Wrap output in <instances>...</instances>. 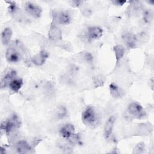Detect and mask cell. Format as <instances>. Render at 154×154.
Wrapping results in <instances>:
<instances>
[{
	"label": "cell",
	"mask_w": 154,
	"mask_h": 154,
	"mask_svg": "<svg viewBox=\"0 0 154 154\" xmlns=\"http://www.w3.org/2000/svg\"><path fill=\"white\" fill-rule=\"evenodd\" d=\"M5 58L7 61L10 63H15L23 58L25 63L29 66L31 58H29L28 50L25 46L18 40L11 42L5 52Z\"/></svg>",
	"instance_id": "6da1fadb"
},
{
	"label": "cell",
	"mask_w": 154,
	"mask_h": 154,
	"mask_svg": "<svg viewBox=\"0 0 154 154\" xmlns=\"http://www.w3.org/2000/svg\"><path fill=\"white\" fill-rule=\"evenodd\" d=\"M81 119L86 126L96 127L100 123V117L96 110L91 106H87L82 111Z\"/></svg>",
	"instance_id": "7a4b0ae2"
},
{
	"label": "cell",
	"mask_w": 154,
	"mask_h": 154,
	"mask_svg": "<svg viewBox=\"0 0 154 154\" xmlns=\"http://www.w3.org/2000/svg\"><path fill=\"white\" fill-rule=\"evenodd\" d=\"M20 121L16 114H13L8 119L2 122L1 129L4 131L7 135H10V133L17 129L20 126Z\"/></svg>",
	"instance_id": "3957f363"
},
{
	"label": "cell",
	"mask_w": 154,
	"mask_h": 154,
	"mask_svg": "<svg viewBox=\"0 0 154 154\" xmlns=\"http://www.w3.org/2000/svg\"><path fill=\"white\" fill-rule=\"evenodd\" d=\"M128 112L131 116L138 119H144L146 116V112L144 109L138 102H132L129 104Z\"/></svg>",
	"instance_id": "277c9868"
},
{
	"label": "cell",
	"mask_w": 154,
	"mask_h": 154,
	"mask_svg": "<svg viewBox=\"0 0 154 154\" xmlns=\"http://www.w3.org/2000/svg\"><path fill=\"white\" fill-rule=\"evenodd\" d=\"M25 10L28 14L35 19L40 17L43 12L42 8L39 5L29 1L25 2Z\"/></svg>",
	"instance_id": "5b68a950"
},
{
	"label": "cell",
	"mask_w": 154,
	"mask_h": 154,
	"mask_svg": "<svg viewBox=\"0 0 154 154\" xmlns=\"http://www.w3.org/2000/svg\"><path fill=\"white\" fill-rule=\"evenodd\" d=\"M53 21L61 25H67L71 22V16L67 11H54L52 13Z\"/></svg>",
	"instance_id": "8992f818"
},
{
	"label": "cell",
	"mask_w": 154,
	"mask_h": 154,
	"mask_svg": "<svg viewBox=\"0 0 154 154\" xmlns=\"http://www.w3.org/2000/svg\"><path fill=\"white\" fill-rule=\"evenodd\" d=\"M49 38L52 42H58L63 38L62 32L61 29L54 23H52L50 25L48 31Z\"/></svg>",
	"instance_id": "52a82bcc"
},
{
	"label": "cell",
	"mask_w": 154,
	"mask_h": 154,
	"mask_svg": "<svg viewBox=\"0 0 154 154\" xmlns=\"http://www.w3.org/2000/svg\"><path fill=\"white\" fill-rule=\"evenodd\" d=\"M60 134L63 138L69 140L75 134L74 126L71 123L64 125L60 129Z\"/></svg>",
	"instance_id": "ba28073f"
},
{
	"label": "cell",
	"mask_w": 154,
	"mask_h": 154,
	"mask_svg": "<svg viewBox=\"0 0 154 154\" xmlns=\"http://www.w3.org/2000/svg\"><path fill=\"white\" fill-rule=\"evenodd\" d=\"M103 34L102 29L99 26H91L87 30V38L89 41L99 39Z\"/></svg>",
	"instance_id": "9c48e42d"
},
{
	"label": "cell",
	"mask_w": 154,
	"mask_h": 154,
	"mask_svg": "<svg viewBox=\"0 0 154 154\" xmlns=\"http://www.w3.org/2000/svg\"><path fill=\"white\" fill-rule=\"evenodd\" d=\"M16 72L13 69H10L5 72L1 80V88H5L7 86H8L10 82L16 78Z\"/></svg>",
	"instance_id": "30bf717a"
},
{
	"label": "cell",
	"mask_w": 154,
	"mask_h": 154,
	"mask_svg": "<svg viewBox=\"0 0 154 154\" xmlns=\"http://www.w3.org/2000/svg\"><path fill=\"white\" fill-rule=\"evenodd\" d=\"M143 10V4L140 1H131L127 10L126 14L130 16H135Z\"/></svg>",
	"instance_id": "8fae6325"
},
{
	"label": "cell",
	"mask_w": 154,
	"mask_h": 154,
	"mask_svg": "<svg viewBox=\"0 0 154 154\" xmlns=\"http://www.w3.org/2000/svg\"><path fill=\"white\" fill-rule=\"evenodd\" d=\"M48 57V52L45 50H42L31 58V62L37 66H40L45 63Z\"/></svg>",
	"instance_id": "7c38bea8"
},
{
	"label": "cell",
	"mask_w": 154,
	"mask_h": 154,
	"mask_svg": "<svg viewBox=\"0 0 154 154\" xmlns=\"http://www.w3.org/2000/svg\"><path fill=\"white\" fill-rule=\"evenodd\" d=\"M114 122H115V117L114 116H112L108 118V119L105 123L104 129H103V134H104L105 138L106 140H109L112 135Z\"/></svg>",
	"instance_id": "4fadbf2b"
},
{
	"label": "cell",
	"mask_w": 154,
	"mask_h": 154,
	"mask_svg": "<svg viewBox=\"0 0 154 154\" xmlns=\"http://www.w3.org/2000/svg\"><path fill=\"white\" fill-rule=\"evenodd\" d=\"M123 39L126 46L129 49L135 48L137 44V37L131 32H126L123 36Z\"/></svg>",
	"instance_id": "5bb4252c"
},
{
	"label": "cell",
	"mask_w": 154,
	"mask_h": 154,
	"mask_svg": "<svg viewBox=\"0 0 154 154\" xmlns=\"http://www.w3.org/2000/svg\"><path fill=\"white\" fill-rule=\"evenodd\" d=\"M16 149L19 153H27L31 150V147L25 140H20L16 143Z\"/></svg>",
	"instance_id": "9a60e30c"
},
{
	"label": "cell",
	"mask_w": 154,
	"mask_h": 154,
	"mask_svg": "<svg viewBox=\"0 0 154 154\" xmlns=\"http://www.w3.org/2000/svg\"><path fill=\"white\" fill-rule=\"evenodd\" d=\"M13 35L12 30L10 28H5L1 34V40L4 45H8L10 43V40Z\"/></svg>",
	"instance_id": "2e32d148"
},
{
	"label": "cell",
	"mask_w": 154,
	"mask_h": 154,
	"mask_svg": "<svg viewBox=\"0 0 154 154\" xmlns=\"http://www.w3.org/2000/svg\"><path fill=\"white\" fill-rule=\"evenodd\" d=\"M111 95L114 98H120L123 96V92L122 89L119 87L116 84L111 83L109 85Z\"/></svg>",
	"instance_id": "e0dca14e"
},
{
	"label": "cell",
	"mask_w": 154,
	"mask_h": 154,
	"mask_svg": "<svg viewBox=\"0 0 154 154\" xmlns=\"http://www.w3.org/2000/svg\"><path fill=\"white\" fill-rule=\"evenodd\" d=\"M113 51L114 52L116 60V66L119 63L120 60L123 58L124 54H125V48L123 46L117 45L113 47Z\"/></svg>",
	"instance_id": "ac0fdd59"
},
{
	"label": "cell",
	"mask_w": 154,
	"mask_h": 154,
	"mask_svg": "<svg viewBox=\"0 0 154 154\" xmlns=\"http://www.w3.org/2000/svg\"><path fill=\"white\" fill-rule=\"evenodd\" d=\"M23 82L22 79L15 78L10 82L8 87H10L11 90H12L15 93H17L21 88L22 86L23 85Z\"/></svg>",
	"instance_id": "d6986e66"
},
{
	"label": "cell",
	"mask_w": 154,
	"mask_h": 154,
	"mask_svg": "<svg viewBox=\"0 0 154 154\" xmlns=\"http://www.w3.org/2000/svg\"><path fill=\"white\" fill-rule=\"evenodd\" d=\"M143 20L146 23H150L153 19V13L150 9H146L143 11Z\"/></svg>",
	"instance_id": "ffe728a7"
},
{
	"label": "cell",
	"mask_w": 154,
	"mask_h": 154,
	"mask_svg": "<svg viewBox=\"0 0 154 154\" xmlns=\"http://www.w3.org/2000/svg\"><path fill=\"white\" fill-rule=\"evenodd\" d=\"M56 115L59 119H63L67 116V110L63 105H59L57 108Z\"/></svg>",
	"instance_id": "44dd1931"
},
{
	"label": "cell",
	"mask_w": 154,
	"mask_h": 154,
	"mask_svg": "<svg viewBox=\"0 0 154 154\" xmlns=\"http://www.w3.org/2000/svg\"><path fill=\"white\" fill-rule=\"evenodd\" d=\"M145 148V145L143 142H140L138 143L135 147L133 149L132 153H136V154H140L144 152Z\"/></svg>",
	"instance_id": "7402d4cb"
},
{
	"label": "cell",
	"mask_w": 154,
	"mask_h": 154,
	"mask_svg": "<svg viewBox=\"0 0 154 154\" xmlns=\"http://www.w3.org/2000/svg\"><path fill=\"white\" fill-rule=\"evenodd\" d=\"M104 81H105V79L102 76H97L94 79L95 85L97 87L103 85V84L104 83Z\"/></svg>",
	"instance_id": "603a6c76"
},
{
	"label": "cell",
	"mask_w": 154,
	"mask_h": 154,
	"mask_svg": "<svg viewBox=\"0 0 154 154\" xmlns=\"http://www.w3.org/2000/svg\"><path fill=\"white\" fill-rule=\"evenodd\" d=\"M84 59L87 63H91L93 61V56L90 52H86L84 55Z\"/></svg>",
	"instance_id": "cb8c5ba5"
},
{
	"label": "cell",
	"mask_w": 154,
	"mask_h": 154,
	"mask_svg": "<svg viewBox=\"0 0 154 154\" xmlns=\"http://www.w3.org/2000/svg\"><path fill=\"white\" fill-rule=\"evenodd\" d=\"M83 1H69V3L70 5L73 7H78L82 4Z\"/></svg>",
	"instance_id": "d4e9b609"
},
{
	"label": "cell",
	"mask_w": 154,
	"mask_h": 154,
	"mask_svg": "<svg viewBox=\"0 0 154 154\" xmlns=\"http://www.w3.org/2000/svg\"><path fill=\"white\" fill-rule=\"evenodd\" d=\"M126 2V1H112V3H113L115 5H118V6H122Z\"/></svg>",
	"instance_id": "484cf974"
},
{
	"label": "cell",
	"mask_w": 154,
	"mask_h": 154,
	"mask_svg": "<svg viewBox=\"0 0 154 154\" xmlns=\"http://www.w3.org/2000/svg\"><path fill=\"white\" fill-rule=\"evenodd\" d=\"M5 149H4V147H1V154H4V153H5Z\"/></svg>",
	"instance_id": "4316f807"
}]
</instances>
